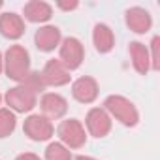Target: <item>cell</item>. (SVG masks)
<instances>
[{
    "instance_id": "cell-1",
    "label": "cell",
    "mask_w": 160,
    "mask_h": 160,
    "mask_svg": "<svg viewBox=\"0 0 160 160\" xmlns=\"http://www.w3.org/2000/svg\"><path fill=\"white\" fill-rule=\"evenodd\" d=\"M4 72L10 79L17 83H23L25 79L30 75V55L28 51L15 43V45H10V49L6 51V57H4Z\"/></svg>"
},
{
    "instance_id": "cell-2",
    "label": "cell",
    "mask_w": 160,
    "mask_h": 160,
    "mask_svg": "<svg viewBox=\"0 0 160 160\" xmlns=\"http://www.w3.org/2000/svg\"><path fill=\"white\" fill-rule=\"evenodd\" d=\"M104 109L109 113V117H115L124 126H136L139 121V113H138L136 106L128 98L119 96V94L108 96L104 102Z\"/></svg>"
},
{
    "instance_id": "cell-3",
    "label": "cell",
    "mask_w": 160,
    "mask_h": 160,
    "mask_svg": "<svg viewBox=\"0 0 160 160\" xmlns=\"http://www.w3.org/2000/svg\"><path fill=\"white\" fill-rule=\"evenodd\" d=\"M57 136L66 149H81L87 143V134L77 119H66L58 124Z\"/></svg>"
},
{
    "instance_id": "cell-4",
    "label": "cell",
    "mask_w": 160,
    "mask_h": 160,
    "mask_svg": "<svg viewBox=\"0 0 160 160\" xmlns=\"http://www.w3.org/2000/svg\"><path fill=\"white\" fill-rule=\"evenodd\" d=\"M58 55H60V62L62 66L72 72V70H77L79 66L83 64V58H85V49H83V43L79 42L77 38H64L58 45Z\"/></svg>"
},
{
    "instance_id": "cell-5",
    "label": "cell",
    "mask_w": 160,
    "mask_h": 160,
    "mask_svg": "<svg viewBox=\"0 0 160 160\" xmlns=\"http://www.w3.org/2000/svg\"><path fill=\"white\" fill-rule=\"evenodd\" d=\"M6 104L10 106L8 109L10 111H15V113H28L32 111L36 106H38V98L34 92H30L27 87L23 85H17L13 89H10L6 92Z\"/></svg>"
},
{
    "instance_id": "cell-6",
    "label": "cell",
    "mask_w": 160,
    "mask_h": 160,
    "mask_svg": "<svg viewBox=\"0 0 160 160\" xmlns=\"http://www.w3.org/2000/svg\"><path fill=\"white\" fill-rule=\"evenodd\" d=\"M23 132L25 136H28L32 141H47L55 128L51 124L49 119H45L43 115H28L25 119V124H23Z\"/></svg>"
},
{
    "instance_id": "cell-7",
    "label": "cell",
    "mask_w": 160,
    "mask_h": 160,
    "mask_svg": "<svg viewBox=\"0 0 160 160\" xmlns=\"http://www.w3.org/2000/svg\"><path fill=\"white\" fill-rule=\"evenodd\" d=\"M40 77L45 87H62V85H68L70 83V72L62 66L60 60L57 58H51L45 62L43 70L40 72Z\"/></svg>"
},
{
    "instance_id": "cell-8",
    "label": "cell",
    "mask_w": 160,
    "mask_h": 160,
    "mask_svg": "<svg viewBox=\"0 0 160 160\" xmlns=\"http://www.w3.org/2000/svg\"><path fill=\"white\" fill-rule=\"evenodd\" d=\"M85 124L91 136L94 138H106L111 132V117L104 108H92L89 109L85 117Z\"/></svg>"
},
{
    "instance_id": "cell-9",
    "label": "cell",
    "mask_w": 160,
    "mask_h": 160,
    "mask_svg": "<svg viewBox=\"0 0 160 160\" xmlns=\"http://www.w3.org/2000/svg\"><path fill=\"white\" fill-rule=\"evenodd\" d=\"M98 83L96 79L91 75H83L73 81L72 85V96L79 102V104H92L98 98Z\"/></svg>"
},
{
    "instance_id": "cell-10",
    "label": "cell",
    "mask_w": 160,
    "mask_h": 160,
    "mask_svg": "<svg viewBox=\"0 0 160 160\" xmlns=\"http://www.w3.org/2000/svg\"><path fill=\"white\" fill-rule=\"evenodd\" d=\"M40 109H42L45 119L57 121V119H62L66 115L68 102H66V98H62L57 92H45L42 96V100H40Z\"/></svg>"
},
{
    "instance_id": "cell-11",
    "label": "cell",
    "mask_w": 160,
    "mask_h": 160,
    "mask_svg": "<svg viewBox=\"0 0 160 160\" xmlns=\"http://www.w3.org/2000/svg\"><path fill=\"white\" fill-rule=\"evenodd\" d=\"M34 42H36V47L43 53H49V51H55V47L60 45L62 42V36H60V30L53 25H45V27H40L34 34Z\"/></svg>"
},
{
    "instance_id": "cell-12",
    "label": "cell",
    "mask_w": 160,
    "mask_h": 160,
    "mask_svg": "<svg viewBox=\"0 0 160 160\" xmlns=\"http://www.w3.org/2000/svg\"><path fill=\"white\" fill-rule=\"evenodd\" d=\"M25 21L21 15L13 13V12H8V13H2L0 15V34L8 40H19L23 34H25Z\"/></svg>"
},
{
    "instance_id": "cell-13",
    "label": "cell",
    "mask_w": 160,
    "mask_h": 160,
    "mask_svg": "<svg viewBox=\"0 0 160 160\" xmlns=\"http://www.w3.org/2000/svg\"><path fill=\"white\" fill-rule=\"evenodd\" d=\"M124 19H126V27H128L132 32H136V34H145V32H149L151 27H152L151 13H149L147 10H143V8H138V6L126 10Z\"/></svg>"
},
{
    "instance_id": "cell-14",
    "label": "cell",
    "mask_w": 160,
    "mask_h": 160,
    "mask_svg": "<svg viewBox=\"0 0 160 160\" xmlns=\"http://www.w3.org/2000/svg\"><path fill=\"white\" fill-rule=\"evenodd\" d=\"M128 53H130V58H132V66L138 73L145 75L149 70H151V55H149V49L145 43L141 42H130L128 45Z\"/></svg>"
},
{
    "instance_id": "cell-15",
    "label": "cell",
    "mask_w": 160,
    "mask_h": 160,
    "mask_svg": "<svg viewBox=\"0 0 160 160\" xmlns=\"http://www.w3.org/2000/svg\"><path fill=\"white\" fill-rule=\"evenodd\" d=\"M23 15L30 23H45L51 19L53 8L47 2H42V0H30L23 8Z\"/></svg>"
},
{
    "instance_id": "cell-16",
    "label": "cell",
    "mask_w": 160,
    "mask_h": 160,
    "mask_svg": "<svg viewBox=\"0 0 160 160\" xmlns=\"http://www.w3.org/2000/svg\"><path fill=\"white\" fill-rule=\"evenodd\" d=\"M92 42H94V47L98 53H109L113 47H115V36H113V30L104 25V23H98L92 30Z\"/></svg>"
},
{
    "instance_id": "cell-17",
    "label": "cell",
    "mask_w": 160,
    "mask_h": 160,
    "mask_svg": "<svg viewBox=\"0 0 160 160\" xmlns=\"http://www.w3.org/2000/svg\"><path fill=\"white\" fill-rule=\"evenodd\" d=\"M15 124H17V119H15V113L13 111H10V109H0V139L8 138L10 134H13Z\"/></svg>"
},
{
    "instance_id": "cell-18",
    "label": "cell",
    "mask_w": 160,
    "mask_h": 160,
    "mask_svg": "<svg viewBox=\"0 0 160 160\" xmlns=\"http://www.w3.org/2000/svg\"><path fill=\"white\" fill-rule=\"evenodd\" d=\"M72 152L70 149H66L60 141H55V143H49L47 149H45V160H72Z\"/></svg>"
},
{
    "instance_id": "cell-19",
    "label": "cell",
    "mask_w": 160,
    "mask_h": 160,
    "mask_svg": "<svg viewBox=\"0 0 160 160\" xmlns=\"http://www.w3.org/2000/svg\"><path fill=\"white\" fill-rule=\"evenodd\" d=\"M19 85H23V87H27L30 92H34V94H38V92H42L43 89H45V85H43V81H42V77H40V72H30V75L25 79L23 83H19Z\"/></svg>"
},
{
    "instance_id": "cell-20",
    "label": "cell",
    "mask_w": 160,
    "mask_h": 160,
    "mask_svg": "<svg viewBox=\"0 0 160 160\" xmlns=\"http://www.w3.org/2000/svg\"><path fill=\"white\" fill-rule=\"evenodd\" d=\"M158 47H160V38L154 36L152 42H151V51H152V57H151V68H152V70H158V68H160V53H158Z\"/></svg>"
},
{
    "instance_id": "cell-21",
    "label": "cell",
    "mask_w": 160,
    "mask_h": 160,
    "mask_svg": "<svg viewBox=\"0 0 160 160\" xmlns=\"http://www.w3.org/2000/svg\"><path fill=\"white\" fill-rule=\"evenodd\" d=\"M15 160H42L38 154H34V152H23V154H19Z\"/></svg>"
},
{
    "instance_id": "cell-22",
    "label": "cell",
    "mask_w": 160,
    "mask_h": 160,
    "mask_svg": "<svg viewBox=\"0 0 160 160\" xmlns=\"http://www.w3.org/2000/svg\"><path fill=\"white\" fill-rule=\"evenodd\" d=\"M58 8H62V10H75L77 2H58Z\"/></svg>"
},
{
    "instance_id": "cell-23",
    "label": "cell",
    "mask_w": 160,
    "mask_h": 160,
    "mask_svg": "<svg viewBox=\"0 0 160 160\" xmlns=\"http://www.w3.org/2000/svg\"><path fill=\"white\" fill-rule=\"evenodd\" d=\"M75 160H96V158H92V156H85V154H79V156H75Z\"/></svg>"
},
{
    "instance_id": "cell-24",
    "label": "cell",
    "mask_w": 160,
    "mask_h": 160,
    "mask_svg": "<svg viewBox=\"0 0 160 160\" xmlns=\"http://www.w3.org/2000/svg\"><path fill=\"white\" fill-rule=\"evenodd\" d=\"M2 70H4V58H2V53H0V73H2Z\"/></svg>"
},
{
    "instance_id": "cell-25",
    "label": "cell",
    "mask_w": 160,
    "mask_h": 160,
    "mask_svg": "<svg viewBox=\"0 0 160 160\" xmlns=\"http://www.w3.org/2000/svg\"><path fill=\"white\" fill-rule=\"evenodd\" d=\"M2 6H4V2H2V0H0V8H2Z\"/></svg>"
},
{
    "instance_id": "cell-26",
    "label": "cell",
    "mask_w": 160,
    "mask_h": 160,
    "mask_svg": "<svg viewBox=\"0 0 160 160\" xmlns=\"http://www.w3.org/2000/svg\"><path fill=\"white\" fill-rule=\"evenodd\" d=\"M0 102H2V94H0Z\"/></svg>"
}]
</instances>
